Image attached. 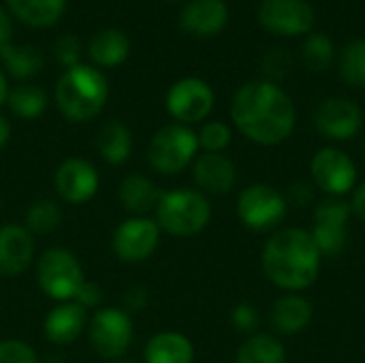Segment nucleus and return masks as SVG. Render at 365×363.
Listing matches in <instances>:
<instances>
[{
    "mask_svg": "<svg viewBox=\"0 0 365 363\" xmlns=\"http://www.w3.org/2000/svg\"><path fill=\"white\" fill-rule=\"evenodd\" d=\"M231 118L250 141L276 145L295 128V105L274 81H250L235 92Z\"/></svg>",
    "mask_w": 365,
    "mask_h": 363,
    "instance_id": "nucleus-1",
    "label": "nucleus"
},
{
    "mask_svg": "<svg viewBox=\"0 0 365 363\" xmlns=\"http://www.w3.org/2000/svg\"><path fill=\"white\" fill-rule=\"evenodd\" d=\"M265 276L280 289L304 291L319 278L321 252L304 229H282L263 248Z\"/></svg>",
    "mask_w": 365,
    "mask_h": 363,
    "instance_id": "nucleus-2",
    "label": "nucleus"
},
{
    "mask_svg": "<svg viewBox=\"0 0 365 363\" xmlns=\"http://www.w3.org/2000/svg\"><path fill=\"white\" fill-rule=\"evenodd\" d=\"M109 96L107 77L88 64L66 68L56 86V105L71 122H88L96 118Z\"/></svg>",
    "mask_w": 365,
    "mask_h": 363,
    "instance_id": "nucleus-3",
    "label": "nucleus"
},
{
    "mask_svg": "<svg viewBox=\"0 0 365 363\" xmlns=\"http://www.w3.org/2000/svg\"><path fill=\"white\" fill-rule=\"evenodd\" d=\"M212 218L210 199L190 188H175L160 195L156 205V223L160 231L173 237H190L201 233Z\"/></svg>",
    "mask_w": 365,
    "mask_h": 363,
    "instance_id": "nucleus-4",
    "label": "nucleus"
},
{
    "mask_svg": "<svg viewBox=\"0 0 365 363\" xmlns=\"http://www.w3.org/2000/svg\"><path fill=\"white\" fill-rule=\"evenodd\" d=\"M197 133L184 124H167L158 128L148 143V163L160 175L182 173L197 156Z\"/></svg>",
    "mask_w": 365,
    "mask_h": 363,
    "instance_id": "nucleus-5",
    "label": "nucleus"
},
{
    "mask_svg": "<svg viewBox=\"0 0 365 363\" xmlns=\"http://www.w3.org/2000/svg\"><path fill=\"white\" fill-rule=\"evenodd\" d=\"M83 267L66 248H49L36 261V282L45 297L62 304L73 302L83 285Z\"/></svg>",
    "mask_w": 365,
    "mask_h": 363,
    "instance_id": "nucleus-6",
    "label": "nucleus"
},
{
    "mask_svg": "<svg viewBox=\"0 0 365 363\" xmlns=\"http://www.w3.org/2000/svg\"><path fill=\"white\" fill-rule=\"evenodd\" d=\"M133 317L122 308H98L88 321V340L103 359H120L133 342Z\"/></svg>",
    "mask_w": 365,
    "mask_h": 363,
    "instance_id": "nucleus-7",
    "label": "nucleus"
},
{
    "mask_svg": "<svg viewBox=\"0 0 365 363\" xmlns=\"http://www.w3.org/2000/svg\"><path fill=\"white\" fill-rule=\"evenodd\" d=\"M160 244V227L150 216H130L120 223L111 237L113 255L128 265L148 261Z\"/></svg>",
    "mask_w": 365,
    "mask_h": 363,
    "instance_id": "nucleus-8",
    "label": "nucleus"
},
{
    "mask_svg": "<svg viewBox=\"0 0 365 363\" xmlns=\"http://www.w3.org/2000/svg\"><path fill=\"white\" fill-rule=\"evenodd\" d=\"M237 216L252 231H272L287 216L284 197L267 184H255L242 190L237 199Z\"/></svg>",
    "mask_w": 365,
    "mask_h": 363,
    "instance_id": "nucleus-9",
    "label": "nucleus"
},
{
    "mask_svg": "<svg viewBox=\"0 0 365 363\" xmlns=\"http://www.w3.org/2000/svg\"><path fill=\"white\" fill-rule=\"evenodd\" d=\"M214 109L212 88L197 77H184L175 81L167 92V111L178 124H195L210 116Z\"/></svg>",
    "mask_w": 365,
    "mask_h": 363,
    "instance_id": "nucleus-10",
    "label": "nucleus"
},
{
    "mask_svg": "<svg viewBox=\"0 0 365 363\" xmlns=\"http://www.w3.org/2000/svg\"><path fill=\"white\" fill-rule=\"evenodd\" d=\"M259 24L280 36L306 34L314 26V9L306 0H263Z\"/></svg>",
    "mask_w": 365,
    "mask_h": 363,
    "instance_id": "nucleus-11",
    "label": "nucleus"
},
{
    "mask_svg": "<svg viewBox=\"0 0 365 363\" xmlns=\"http://www.w3.org/2000/svg\"><path fill=\"white\" fill-rule=\"evenodd\" d=\"M98 171L96 167L79 156L62 160L53 173V186L62 201L71 205L88 203L98 190Z\"/></svg>",
    "mask_w": 365,
    "mask_h": 363,
    "instance_id": "nucleus-12",
    "label": "nucleus"
},
{
    "mask_svg": "<svg viewBox=\"0 0 365 363\" xmlns=\"http://www.w3.org/2000/svg\"><path fill=\"white\" fill-rule=\"evenodd\" d=\"M351 216V205L338 199L323 201L314 212L312 240L323 255H340L346 246V220Z\"/></svg>",
    "mask_w": 365,
    "mask_h": 363,
    "instance_id": "nucleus-13",
    "label": "nucleus"
},
{
    "mask_svg": "<svg viewBox=\"0 0 365 363\" xmlns=\"http://www.w3.org/2000/svg\"><path fill=\"white\" fill-rule=\"evenodd\" d=\"M310 169L317 186L334 197L349 193L357 180L355 163L351 160V156L336 148H323L321 152H317Z\"/></svg>",
    "mask_w": 365,
    "mask_h": 363,
    "instance_id": "nucleus-14",
    "label": "nucleus"
},
{
    "mask_svg": "<svg viewBox=\"0 0 365 363\" xmlns=\"http://www.w3.org/2000/svg\"><path fill=\"white\" fill-rule=\"evenodd\" d=\"M361 109L349 98H325L314 111V124L329 139H351L361 131Z\"/></svg>",
    "mask_w": 365,
    "mask_h": 363,
    "instance_id": "nucleus-15",
    "label": "nucleus"
},
{
    "mask_svg": "<svg viewBox=\"0 0 365 363\" xmlns=\"http://www.w3.org/2000/svg\"><path fill=\"white\" fill-rule=\"evenodd\" d=\"M34 235L24 225L0 227V276L15 278L28 272L34 261Z\"/></svg>",
    "mask_w": 365,
    "mask_h": 363,
    "instance_id": "nucleus-16",
    "label": "nucleus"
},
{
    "mask_svg": "<svg viewBox=\"0 0 365 363\" xmlns=\"http://www.w3.org/2000/svg\"><path fill=\"white\" fill-rule=\"evenodd\" d=\"M88 325V310H83L77 302H62L45 315L43 334L56 347L73 344Z\"/></svg>",
    "mask_w": 365,
    "mask_h": 363,
    "instance_id": "nucleus-17",
    "label": "nucleus"
},
{
    "mask_svg": "<svg viewBox=\"0 0 365 363\" xmlns=\"http://www.w3.org/2000/svg\"><path fill=\"white\" fill-rule=\"evenodd\" d=\"M192 178L203 195H227L235 186V165L222 152H203L192 163Z\"/></svg>",
    "mask_w": 365,
    "mask_h": 363,
    "instance_id": "nucleus-18",
    "label": "nucleus"
},
{
    "mask_svg": "<svg viewBox=\"0 0 365 363\" xmlns=\"http://www.w3.org/2000/svg\"><path fill=\"white\" fill-rule=\"evenodd\" d=\"M229 19L225 0H190L180 13V26L195 36L218 34Z\"/></svg>",
    "mask_w": 365,
    "mask_h": 363,
    "instance_id": "nucleus-19",
    "label": "nucleus"
},
{
    "mask_svg": "<svg viewBox=\"0 0 365 363\" xmlns=\"http://www.w3.org/2000/svg\"><path fill=\"white\" fill-rule=\"evenodd\" d=\"M158 186L143 173H128L118 186V199L130 216H148L156 212L160 201Z\"/></svg>",
    "mask_w": 365,
    "mask_h": 363,
    "instance_id": "nucleus-20",
    "label": "nucleus"
},
{
    "mask_svg": "<svg viewBox=\"0 0 365 363\" xmlns=\"http://www.w3.org/2000/svg\"><path fill=\"white\" fill-rule=\"evenodd\" d=\"M143 359L145 363H192L195 347L184 334L160 332L148 340Z\"/></svg>",
    "mask_w": 365,
    "mask_h": 363,
    "instance_id": "nucleus-21",
    "label": "nucleus"
},
{
    "mask_svg": "<svg viewBox=\"0 0 365 363\" xmlns=\"http://www.w3.org/2000/svg\"><path fill=\"white\" fill-rule=\"evenodd\" d=\"M312 321V304L299 295L280 297L269 315V323L278 334L293 336L304 332Z\"/></svg>",
    "mask_w": 365,
    "mask_h": 363,
    "instance_id": "nucleus-22",
    "label": "nucleus"
},
{
    "mask_svg": "<svg viewBox=\"0 0 365 363\" xmlns=\"http://www.w3.org/2000/svg\"><path fill=\"white\" fill-rule=\"evenodd\" d=\"M130 53V41L124 32L115 28H105L96 32L88 45V56L96 66L111 68L122 64Z\"/></svg>",
    "mask_w": 365,
    "mask_h": 363,
    "instance_id": "nucleus-23",
    "label": "nucleus"
},
{
    "mask_svg": "<svg viewBox=\"0 0 365 363\" xmlns=\"http://www.w3.org/2000/svg\"><path fill=\"white\" fill-rule=\"evenodd\" d=\"M96 150L101 158L109 165H124L133 154L130 128L120 120H109L101 126L96 135Z\"/></svg>",
    "mask_w": 365,
    "mask_h": 363,
    "instance_id": "nucleus-24",
    "label": "nucleus"
},
{
    "mask_svg": "<svg viewBox=\"0 0 365 363\" xmlns=\"http://www.w3.org/2000/svg\"><path fill=\"white\" fill-rule=\"evenodd\" d=\"M6 4L21 24L32 28H47L62 17L66 0H6Z\"/></svg>",
    "mask_w": 365,
    "mask_h": 363,
    "instance_id": "nucleus-25",
    "label": "nucleus"
},
{
    "mask_svg": "<svg viewBox=\"0 0 365 363\" xmlns=\"http://www.w3.org/2000/svg\"><path fill=\"white\" fill-rule=\"evenodd\" d=\"M6 103H9V109L17 118H21V120H34V118H38V116L45 113L49 98H47V92L41 86L21 83V86H15L13 90H9Z\"/></svg>",
    "mask_w": 365,
    "mask_h": 363,
    "instance_id": "nucleus-26",
    "label": "nucleus"
},
{
    "mask_svg": "<svg viewBox=\"0 0 365 363\" xmlns=\"http://www.w3.org/2000/svg\"><path fill=\"white\" fill-rule=\"evenodd\" d=\"M2 62L6 66V71L11 73V77L15 79H30L34 77L36 73H41L43 68V53L41 49H36L34 45H9L4 51H2Z\"/></svg>",
    "mask_w": 365,
    "mask_h": 363,
    "instance_id": "nucleus-27",
    "label": "nucleus"
},
{
    "mask_svg": "<svg viewBox=\"0 0 365 363\" xmlns=\"http://www.w3.org/2000/svg\"><path fill=\"white\" fill-rule=\"evenodd\" d=\"M284 347L267 334H259L248 338L235 355V363H284Z\"/></svg>",
    "mask_w": 365,
    "mask_h": 363,
    "instance_id": "nucleus-28",
    "label": "nucleus"
},
{
    "mask_svg": "<svg viewBox=\"0 0 365 363\" xmlns=\"http://www.w3.org/2000/svg\"><path fill=\"white\" fill-rule=\"evenodd\" d=\"M62 208L51 199H38L28 205L24 216V227L32 235H49L62 225Z\"/></svg>",
    "mask_w": 365,
    "mask_h": 363,
    "instance_id": "nucleus-29",
    "label": "nucleus"
},
{
    "mask_svg": "<svg viewBox=\"0 0 365 363\" xmlns=\"http://www.w3.org/2000/svg\"><path fill=\"white\" fill-rule=\"evenodd\" d=\"M340 75L349 86L365 88V39L344 45L340 56Z\"/></svg>",
    "mask_w": 365,
    "mask_h": 363,
    "instance_id": "nucleus-30",
    "label": "nucleus"
},
{
    "mask_svg": "<svg viewBox=\"0 0 365 363\" xmlns=\"http://www.w3.org/2000/svg\"><path fill=\"white\" fill-rule=\"evenodd\" d=\"M302 58L310 71H325L334 60V43L325 34H310L304 43Z\"/></svg>",
    "mask_w": 365,
    "mask_h": 363,
    "instance_id": "nucleus-31",
    "label": "nucleus"
},
{
    "mask_svg": "<svg viewBox=\"0 0 365 363\" xmlns=\"http://www.w3.org/2000/svg\"><path fill=\"white\" fill-rule=\"evenodd\" d=\"M199 148L205 152H222L231 143V128L225 122H207L197 135Z\"/></svg>",
    "mask_w": 365,
    "mask_h": 363,
    "instance_id": "nucleus-32",
    "label": "nucleus"
},
{
    "mask_svg": "<svg viewBox=\"0 0 365 363\" xmlns=\"http://www.w3.org/2000/svg\"><path fill=\"white\" fill-rule=\"evenodd\" d=\"M0 363H41L36 351L19 340V338H6L0 340Z\"/></svg>",
    "mask_w": 365,
    "mask_h": 363,
    "instance_id": "nucleus-33",
    "label": "nucleus"
},
{
    "mask_svg": "<svg viewBox=\"0 0 365 363\" xmlns=\"http://www.w3.org/2000/svg\"><path fill=\"white\" fill-rule=\"evenodd\" d=\"M53 56L56 60L66 66V68H73L79 64V58H81V41L75 36V34H60L53 43Z\"/></svg>",
    "mask_w": 365,
    "mask_h": 363,
    "instance_id": "nucleus-34",
    "label": "nucleus"
},
{
    "mask_svg": "<svg viewBox=\"0 0 365 363\" xmlns=\"http://www.w3.org/2000/svg\"><path fill=\"white\" fill-rule=\"evenodd\" d=\"M293 66V58L289 51L282 49H274L263 58V71L272 77V79H282L291 73Z\"/></svg>",
    "mask_w": 365,
    "mask_h": 363,
    "instance_id": "nucleus-35",
    "label": "nucleus"
},
{
    "mask_svg": "<svg viewBox=\"0 0 365 363\" xmlns=\"http://www.w3.org/2000/svg\"><path fill=\"white\" fill-rule=\"evenodd\" d=\"M148 304H150V293L143 285H133L122 295V310L128 315L143 312L148 308Z\"/></svg>",
    "mask_w": 365,
    "mask_h": 363,
    "instance_id": "nucleus-36",
    "label": "nucleus"
},
{
    "mask_svg": "<svg viewBox=\"0 0 365 363\" xmlns=\"http://www.w3.org/2000/svg\"><path fill=\"white\" fill-rule=\"evenodd\" d=\"M73 302H77L83 310H94V308L98 310V306L103 302V289L92 280H83V285L79 287Z\"/></svg>",
    "mask_w": 365,
    "mask_h": 363,
    "instance_id": "nucleus-37",
    "label": "nucleus"
},
{
    "mask_svg": "<svg viewBox=\"0 0 365 363\" xmlns=\"http://www.w3.org/2000/svg\"><path fill=\"white\" fill-rule=\"evenodd\" d=\"M231 321L237 327V332H246L248 334V332H255L257 329V325H259V312L250 304H240L233 310Z\"/></svg>",
    "mask_w": 365,
    "mask_h": 363,
    "instance_id": "nucleus-38",
    "label": "nucleus"
},
{
    "mask_svg": "<svg viewBox=\"0 0 365 363\" xmlns=\"http://www.w3.org/2000/svg\"><path fill=\"white\" fill-rule=\"evenodd\" d=\"M11 36H13L11 19H9L6 11L0 6V56H2V51L11 45Z\"/></svg>",
    "mask_w": 365,
    "mask_h": 363,
    "instance_id": "nucleus-39",
    "label": "nucleus"
},
{
    "mask_svg": "<svg viewBox=\"0 0 365 363\" xmlns=\"http://www.w3.org/2000/svg\"><path fill=\"white\" fill-rule=\"evenodd\" d=\"M353 212L365 223V184L364 186H359V190H357L355 197H353Z\"/></svg>",
    "mask_w": 365,
    "mask_h": 363,
    "instance_id": "nucleus-40",
    "label": "nucleus"
},
{
    "mask_svg": "<svg viewBox=\"0 0 365 363\" xmlns=\"http://www.w3.org/2000/svg\"><path fill=\"white\" fill-rule=\"evenodd\" d=\"M9 139H11V124L4 116H0V152L6 148Z\"/></svg>",
    "mask_w": 365,
    "mask_h": 363,
    "instance_id": "nucleus-41",
    "label": "nucleus"
},
{
    "mask_svg": "<svg viewBox=\"0 0 365 363\" xmlns=\"http://www.w3.org/2000/svg\"><path fill=\"white\" fill-rule=\"evenodd\" d=\"M6 96H9V86H6V77L4 73L0 71V105L6 103Z\"/></svg>",
    "mask_w": 365,
    "mask_h": 363,
    "instance_id": "nucleus-42",
    "label": "nucleus"
},
{
    "mask_svg": "<svg viewBox=\"0 0 365 363\" xmlns=\"http://www.w3.org/2000/svg\"><path fill=\"white\" fill-rule=\"evenodd\" d=\"M113 363H135V362H113Z\"/></svg>",
    "mask_w": 365,
    "mask_h": 363,
    "instance_id": "nucleus-43",
    "label": "nucleus"
},
{
    "mask_svg": "<svg viewBox=\"0 0 365 363\" xmlns=\"http://www.w3.org/2000/svg\"><path fill=\"white\" fill-rule=\"evenodd\" d=\"M0 210H2V203H0Z\"/></svg>",
    "mask_w": 365,
    "mask_h": 363,
    "instance_id": "nucleus-44",
    "label": "nucleus"
}]
</instances>
